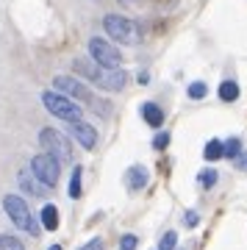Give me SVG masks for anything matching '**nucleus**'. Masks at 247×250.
Masks as SVG:
<instances>
[{"label":"nucleus","instance_id":"11","mask_svg":"<svg viewBox=\"0 0 247 250\" xmlns=\"http://www.w3.org/2000/svg\"><path fill=\"white\" fill-rule=\"evenodd\" d=\"M147 178H150V175H147V170L136 164V167H131V170L125 172V187L131 189V192H139V189L147 187Z\"/></svg>","mask_w":247,"mask_h":250},{"label":"nucleus","instance_id":"14","mask_svg":"<svg viewBox=\"0 0 247 250\" xmlns=\"http://www.w3.org/2000/svg\"><path fill=\"white\" fill-rule=\"evenodd\" d=\"M236 98H239V83H236V81H222V83H220V100L233 103Z\"/></svg>","mask_w":247,"mask_h":250},{"label":"nucleus","instance_id":"19","mask_svg":"<svg viewBox=\"0 0 247 250\" xmlns=\"http://www.w3.org/2000/svg\"><path fill=\"white\" fill-rule=\"evenodd\" d=\"M175 245H178L175 231H167L164 236H161V242H159V250H175Z\"/></svg>","mask_w":247,"mask_h":250},{"label":"nucleus","instance_id":"26","mask_svg":"<svg viewBox=\"0 0 247 250\" xmlns=\"http://www.w3.org/2000/svg\"><path fill=\"white\" fill-rule=\"evenodd\" d=\"M47 250H62V248H59V245H50V248H47Z\"/></svg>","mask_w":247,"mask_h":250},{"label":"nucleus","instance_id":"20","mask_svg":"<svg viewBox=\"0 0 247 250\" xmlns=\"http://www.w3.org/2000/svg\"><path fill=\"white\" fill-rule=\"evenodd\" d=\"M197 184H200V187H214V184H217V170H203L197 175Z\"/></svg>","mask_w":247,"mask_h":250},{"label":"nucleus","instance_id":"7","mask_svg":"<svg viewBox=\"0 0 247 250\" xmlns=\"http://www.w3.org/2000/svg\"><path fill=\"white\" fill-rule=\"evenodd\" d=\"M89 56L95 59L97 64H103V67H120L123 64V53H120V47H114L111 42L106 39H89Z\"/></svg>","mask_w":247,"mask_h":250},{"label":"nucleus","instance_id":"16","mask_svg":"<svg viewBox=\"0 0 247 250\" xmlns=\"http://www.w3.org/2000/svg\"><path fill=\"white\" fill-rule=\"evenodd\" d=\"M81 175H83V170L75 167L72 170V178H70V197H81Z\"/></svg>","mask_w":247,"mask_h":250},{"label":"nucleus","instance_id":"6","mask_svg":"<svg viewBox=\"0 0 247 250\" xmlns=\"http://www.w3.org/2000/svg\"><path fill=\"white\" fill-rule=\"evenodd\" d=\"M31 170H34V175L42 181V184H47V187H56V184H59V175H62L59 159H56L53 153H39V156H34V159H31Z\"/></svg>","mask_w":247,"mask_h":250},{"label":"nucleus","instance_id":"15","mask_svg":"<svg viewBox=\"0 0 247 250\" xmlns=\"http://www.w3.org/2000/svg\"><path fill=\"white\" fill-rule=\"evenodd\" d=\"M203 156H206L208 161H217V159H222V156H225V142H220V139H211V142L206 145Z\"/></svg>","mask_w":247,"mask_h":250},{"label":"nucleus","instance_id":"10","mask_svg":"<svg viewBox=\"0 0 247 250\" xmlns=\"http://www.w3.org/2000/svg\"><path fill=\"white\" fill-rule=\"evenodd\" d=\"M20 187H22V192H28V195H34V197H47V192H50V187L42 184L34 172H31V175L22 172V175H20Z\"/></svg>","mask_w":247,"mask_h":250},{"label":"nucleus","instance_id":"22","mask_svg":"<svg viewBox=\"0 0 247 250\" xmlns=\"http://www.w3.org/2000/svg\"><path fill=\"white\" fill-rule=\"evenodd\" d=\"M136 236H133V233H125L123 239H120V250H136Z\"/></svg>","mask_w":247,"mask_h":250},{"label":"nucleus","instance_id":"8","mask_svg":"<svg viewBox=\"0 0 247 250\" xmlns=\"http://www.w3.org/2000/svg\"><path fill=\"white\" fill-rule=\"evenodd\" d=\"M53 86L59 92H64V95H70V98H75V100H83V103H92V92L81 83V81H75V78H70V75H56L53 78Z\"/></svg>","mask_w":247,"mask_h":250},{"label":"nucleus","instance_id":"9","mask_svg":"<svg viewBox=\"0 0 247 250\" xmlns=\"http://www.w3.org/2000/svg\"><path fill=\"white\" fill-rule=\"evenodd\" d=\"M70 134L75 136L86 150H92V147L97 145V128H92V125L83 123V120H72L70 123Z\"/></svg>","mask_w":247,"mask_h":250},{"label":"nucleus","instance_id":"21","mask_svg":"<svg viewBox=\"0 0 247 250\" xmlns=\"http://www.w3.org/2000/svg\"><path fill=\"white\" fill-rule=\"evenodd\" d=\"M239 153H242V142H239V139H228V142H225V156H233V159H239Z\"/></svg>","mask_w":247,"mask_h":250},{"label":"nucleus","instance_id":"4","mask_svg":"<svg viewBox=\"0 0 247 250\" xmlns=\"http://www.w3.org/2000/svg\"><path fill=\"white\" fill-rule=\"evenodd\" d=\"M42 103L53 117H62L67 123L81 120V114H83V108H81L72 98H64L62 92H42Z\"/></svg>","mask_w":247,"mask_h":250},{"label":"nucleus","instance_id":"12","mask_svg":"<svg viewBox=\"0 0 247 250\" xmlns=\"http://www.w3.org/2000/svg\"><path fill=\"white\" fill-rule=\"evenodd\" d=\"M142 117H144V123L150 125V128H159L164 123V111L156 103H142Z\"/></svg>","mask_w":247,"mask_h":250},{"label":"nucleus","instance_id":"1","mask_svg":"<svg viewBox=\"0 0 247 250\" xmlns=\"http://www.w3.org/2000/svg\"><path fill=\"white\" fill-rule=\"evenodd\" d=\"M72 72L81 75V78L92 81L100 89H108V92H120L125 83H128V75H125L123 70H117V67H103V64H97L95 59H75V62H72Z\"/></svg>","mask_w":247,"mask_h":250},{"label":"nucleus","instance_id":"24","mask_svg":"<svg viewBox=\"0 0 247 250\" xmlns=\"http://www.w3.org/2000/svg\"><path fill=\"white\" fill-rule=\"evenodd\" d=\"M197 223H200V217H197V211H186V214H184V225H189V228H194Z\"/></svg>","mask_w":247,"mask_h":250},{"label":"nucleus","instance_id":"13","mask_svg":"<svg viewBox=\"0 0 247 250\" xmlns=\"http://www.w3.org/2000/svg\"><path fill=\"white\" fill-rule=\"evenodd\" d=\"M42 225L47 231H56V228H59V208H56V206L47 203L42 208Z\"/></svg>","mask_w":247,"mask_h":250},{"label":"nucleus","instance_id":"5","mask_svg":"<svg viewBox=\"0 0 247 250\" xmlns=\"http://www.w3.org/2000/svg\"><path fill=\"white\" fill-rule=\"evenodd\" d=\"M39 145H42L47 153H53L59 161H72V145L62 131H56V128H42V131H39Z\"/></svg>","mask_w":247,"mask_h":250},{"label":"nucleus","instance_id":"18","mask_svg":"<svg viewBox=\"0 0 247 250\" xmlns=\"http://www.w3.org/2000/svg\"><path fill=\"white\" fill-rule=\"evenodd\" d=\"M206 92H208V86H206L203 81H194L192 86H189V98H192V100H200V98H206Z\"/></svg>","mask_w":247,"mask_h":250},{"label":"nucleus","instance_id":"27","mask_svg":"<svg viewBox=\"0 0 247 250\" xmlns=\"http://www.w3.org/2000/svg\"><path fill=\"white\" fill-rule=\"evenodd\" d=\"M123 3H131V0H123Z\"/></svg>","mask_w":247,"mask_h":250},{"label":"nucleus","instance_id":"17","mask_svg":"<svg viewBox=\"0 0 247 250\" xmlns=\"http://www.w3.org/2000/svg\"><path fill=\"white\" fill-rule=\"evenodd\" d=\"M0 250H25L22 248V242L14 239V236H3L0 233Z\"/></svg>","mask_w":247,"mask_h":250},{"label":"nucleus","instance_id":"23","mask_svg":"<svg viewBox=\"0 0 247 250\" xmlns=\"http://www.w3.org/2000/svg\"><path fill=\"white\" fill-rule=\"evenodd\" d=\"M167 145H169V134H156L153 136V147H156V150H164Z\"/></svg>","mask_w":247,"mask_h":250},{"label":"nucleus","instance_id":"2","mask_svg":"<svg viewBox=\"0 0 247 250\" xmlns=\"http://www.w3.org/2000/svg\"><path fill=\"white\" fill-rule=\"evenodd\" d=\"M3 208H6V214L14 225H17L20 231H28L31 236H39V223H36V217L31 214V208L25 206V200L20 195H6L3 197Z\"/></svg>","mask_w":247,"mask_h":250},{"label":"nucleus","instance_id":"3","mask_svg":"<svg viewBox=\"0 0 247 250\" xmlns=\"http://www.w3.org/2000/svg\"><path fill=\"white\" fill-rule=\"evenodd\" d=\"M103 25H106V34L111 39H120L123 45H136L142 39V28L128 17H120V14H106L103 20Z\"/></svg>","mask_w":247,"mask_h":250},{"label":"nucleus","instance_id":"25","mask_svg":"<svg viewBox=\"0 0 247 250\" xmlns=\"http://www.w3.org/2000/svg\"><path fill=\"white\" fill-rule=\"evenodd\" d=\"M81 250H106V248H103V242H100V239H89Z\"/></svg>","mask_w":247,"mask_h":250}]
</instances>
